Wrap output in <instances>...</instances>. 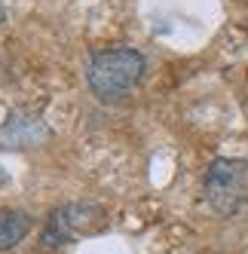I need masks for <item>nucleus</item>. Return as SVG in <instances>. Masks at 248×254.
<instances>
[{"instance_id": "f257e3e1", "label": "nucleus", "mask_w": 248, "mask_h": 254, "mask_svg": "<svg viewBox=\"0 0 248 254\" xmlns=\"http://www.w3.org/2000/svg\"><path fill=\"white\" fill-rule=\"evenodd\" d=\"M141 77H144V56L138 49H129V46L98 52V56H92L89 70H86L89 89L101 101L126 98L141 83Z\"/></svg>"}, {"instance_id": "f03ea898", "label": "nucleus", "mask_w": 248, "mask_h": 254, "mask_svg": "<svg viewBox=\"0 0 248 254\" xmlns=\"http://www.w3.org/2000/svg\"><path fill=\"white\" fill-rule=\"evenodd\" d=\"M205 202L218 214H233L248 199V162L245 159H215L205 172Z\"/></svg>"}, {"instance_id": "7ed1b4c3", "label": "nucleus", "mask_w": 248, "mask_h": 254, "mask_svg": "<svg viewBox=\"0 0 248 254\" xmlns=\"http://www.w3.org/2000/svg\"><path fill=\"white\" fill-rule=\"evenodd\" d=\"M104 208L92 205V202H70L56 208L46 217V227H43V245L46 248H56V245H70L77 242L80 236H92L104 227Z\"/></svg>"}, {"instance_id": "20e7f679", "label": "nucleus", "mask_w": 248, "mask_h": 254, "mask_svg": "<svg viewBox=\"0 0 248 254\" xmlns=\"http://www.w3.org/2000/svg\"><path fill=\"white\" fill-rule=\"evenodd\" d=\"M46 138H49V129L37 117L12 114L0 126V147H34V144H40Z\"/></svg>"}, {"instance_id": "423d86ee", "label": "nucleus", "mask_w": 248, "mask_h": 254, "mask_svg": "<svg viewBox=\"0 0 248 254\" xmlns=\"http://www.w3.org/2000/svg\"><path fill=\"white\" fill-rule=\"evenodd\" d=\"M6 19V9H3V3H0V22H3Z\"/></svg>"}, {"instance_id": "39448f33", "label": "nucleus", "mask_w": 248, "mask_h": 254, "mask_svg": "<svg viewBox=\"0 0 248 254\" xmlns=\"http://www.w3.org/2000/svg\"><path fill=\"white\" fill-rule=\"evenodd\" d=\"M31 233V217L15 208H0V251L15 248Z\"/></svg>"}]
</instances>
